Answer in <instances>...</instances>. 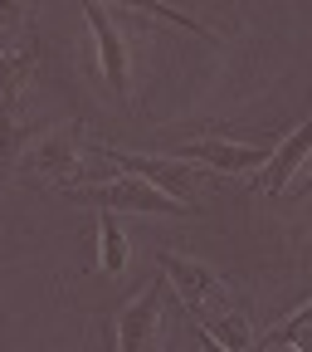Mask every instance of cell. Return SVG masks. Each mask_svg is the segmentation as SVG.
I'll use <instances>...</instances> for the list:
<instances>
[{
  "label": "cell",
  "instance_id": "6da1fadb",
  "mask_svg": "<svg viewBox=\"0 0 312 352\" xmlns=\"http://www.w3.org/2000/svg\"><path fill=\"white\" fill-rule=\"evenodd\" d=\"M83 162V122H59V127H34L20 157H15V171L25 186H69L73 171Z\"/></svg>",
  "mask_w": 312,
  "mask_h": 352
},
{
  "label": "cell",
  "instance_id": "7a4b0ae2",
  "mask_svg": "<svg viewBox=\"0 0 312 352\" xmlns=\"http://www.w3.org/2000/svg\"><path fill=\"white\" fill-rule=\"evenodd\" d=\"M88 147L103 152V157H112L122 171H137L142 182H152L156 191L186 201L191 210H200L195 196L210 191V166H200V162H191V157H176V152H156V157H152V152H127V147H112V142H88Z\"/></svg>",
  "mask_w": 312,
  "mask_h": 352
},
{
  "label": "cell",
  "instance_id": "3957f363",
  "mask_svg": "<svg viewBox=\"0 0 312 352\" xmlns=\"http://www.w3.org/2000/svg\"><path fill=\"white\" fill-rule=\"evenodd\" d=\"M64 201L73 206H93V210H137V215H191L186 201H176L166 191H156L152 182H142L137 171H127V176H112V182H69L59 186ZM200 215V210H195Z\"/></svg>",
  "mask_w": 312,
  "mask_h": 352
},
{
  "label": "cell",
  "instance_id": "277c9868",
  "mask_svg": "<svg viewBox=\"0 0 312 352\" xmlns=\"http://www.w3.org/2000/svg\"><path fill=\"white\" fill-rule=\"evenodd\" d=\"M156 264H161V274L171 279V294H181V303H186V314H191L195 328H200L205 318H215V314H225V308L239 303V298L230 294V284L219 279L210 264H200V259H191V254L161 250Z\"/></svg>",
  "mask_w": 312,
  "mask_h": 352
},
{
  "label": "cell",
  "instance_id": "5b68a950",
  "mask_svg": "<svg viewBox=\"0 0 312 352\" xmlns=\"http://www.w3.org/2000/svg\"><path fill=\"white\" fill-rule=\"evenodd\" d=\"M166 308H171V279L156 274L142 294H132V303L117 314L112 342L122 352H152L166 342Z\"/></svg>",
  "mask_w": 312,
  "mask_h": 352
},
{
  "label": "cell",
  "instance_id": "8992f818",
  "mask_svg": "<svg viewBox=\"0 0 312 352\" xmlns=\"http://www.w3.org/2000/svg\"><path fill=\"white\" fill-rule=\"evenodd\" d=\"M171 152L191 157V162H200V166H210L219 176H249V171H259L263 162H269L274 147H249V142H235L230 132H219V127H200L186 142H176Z\"/></svg>",
  "mask_w": 312,
  "mask_h": 352
},
{
  "label": "cell",
  "instance_id": "52a82bcc",
  "mask_svg": "<svg viewBox=\"0 0 312 352\" xmlns=\"http://www.w3.org/2000/svg\"><path fill=\"white\" fill-rule=\"evenodd\" d=\"M78 6H83L88 30H93V54H98V74H103V83H108V94H112L122 108H132V64H127V39H122V30H117L112 15L103 10V0H78Z\"/></svg>",
  "mask_w": 312,
  "mask_h": 352
},
{
  "label": "cell",
  "instance_id": "ba28073f",
  "mask_svg": "<svg viewBox=\"0 0 312 352\" xmlns=\"http://www.w3.org/2000/svg\"><path fill=\"white\" fill-rule=\"evenodd\" d=\"M307 157H312V118L307 122H298L288 138L269 152V162L259 166V182H254V196H278L293 176L307 166Z\"/></svg>",
  "mask_w": 312,
  "mask_h": 352
},
{
  "label": "cell",
  "instance_id": "9c48e42d",
  "mask_svg": "<svg viewBox=\"0 0 312 352\" xmlns=\"http://www.w3.org/2000/svg\"><path fill=\"white\" fill-rule=\"evenodd\" d=\"M34 74H39V30H29L10 50H0V113L20 108V94L34 83Z\"/></svg>",
  "mask_w": 312,
  "mask_h": 352
},
{
  "label": "cell",
  "instance_id": "30bf717a",
  "mask_svg": "<svg viewBox=\"0 0 312 352\" xmlns=\"http://www.w3.org/2000/svg\"><path fill=\"white\" fill-rule=\"evenodd\" d=\"M127 264H132V240L122 230L117 210H98V270L108 279H122Z\"/></svg>",
  "mask_w": 312,
  "mask_h": 352
},
{
  "label": "cell",
  "instance_id": "8fae6325",
  "mask_svg": "<svg viewBox=\"0 0 312 352\" xmlns=\"http://www.w3.org/2000/svg\"><path fill=\"white\" fill-rule=\"evenodd\" d=\"M195 333H200V342L225 347V352H244V347H254V323H249V314H244L239 303L225 308V314H215V318H205Z\"/></svg>",
  "mask_w": 312,
  "mask_h": 352
},
{
  "label": "cell",
  "instance_id": "7c38bea8",
  "mask_svg": "<svg viewBox=\"0 0 312 352\" xmlns=\"http://www.w3.org/2000/svg\"><path fill=\"white\" fill-rule=\"evenodd\" d=\"M112 6H127V10H137V15L166 20V25L186 30V34H195V39H215V30H210V25H200V20H195V15H186V10H176L171 0H112Z\"/></svg>",
  "mask_w": 312,
  "mask_h": 352
},
{
  "label": "cell",
  "instance_id": "4fadbf2b",
  "mask_svg": "<svg viewBox=\"0 0 312 352\" xmlns=\"http://www.w3.org/2000/svg\"><path fill=\"white\" fill-rule=\"evenodd\" d=\"M263 342H269V347H302V352H312V298L298 308V314H288L278 328L263 333Z\"/></svg>",
  "mask_w": 312,
  "mask_h": 352
},
{
  "label": "cell",
  "instance_id": "5bb4252c",
  "mask_svg": "<svg viewBox=\"0 0 312 352\" xmlns=\"http://www.w3.org/2000/svg\"><path fill=\"white\" fill-rule=\"evenodd\" d=\"M25 138H29V127H20L15 113H0V191H5L10 171H15V157H20Z\"/></svg>",
  "mask_w": 312,
  "mask_h": 352
},
{
  "label": "cell",
  "instance_id": "9a60e30c",
  "mask_svg": "<svg viewBox=\"0 0 312 352\" xmlns=\"http://www.w3.org/2000/svg\"><path fill=\"white\" fill-rule=\"evenodd\" d=\"M29 30H34V20H29V0H0V50L20 44Z\"/></svg>",
  "mask_w": 312,
  "mask_h": 352
},
{
  "label": "cell",
  "instance_id": "2e32d148",
  "mask_svg": "<svg viewBox=\"0 0 312 352\" xmlns=\"http://www.w3.org/2000/svg\"><path fill=\"white\" fill-rule=\"evenodd\" d=\"M302 186L312 191V157H307V166H302Z\"/></svg>",
  "mask_w": 312,
  "mask_h": 352
}]
</instances>
